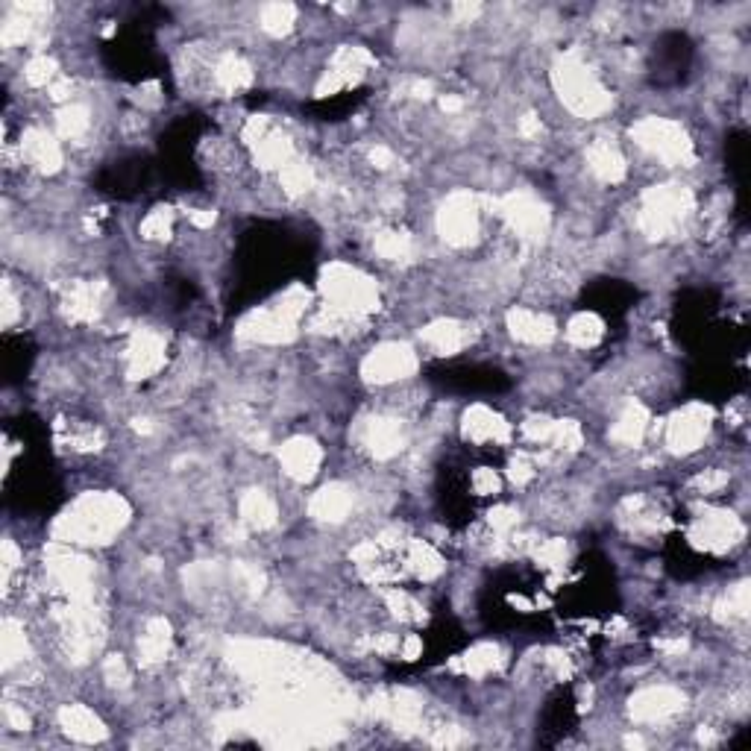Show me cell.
Returning a JSON list of instances; mask_svg holds the SVG:
<instances>
[{
	"mask_svg": "<svg viewBox=\"0 0 751 751\" xmlns=\"http://www.w3.org/2000/svg\"><path fill=\"white\" fill-rule=\"evenodd\" d=\"M405 567L417 578H435V575L443 573V558L435 552V546H429L423 540H414V543H408Z\"/></svg>",
	"mask_w": 751,
	"mask_h": 751,
	"instance_id": "19",
	"label": "cell"
},
{
	"mask_svg": "<svg viewBox=\"0 0 751 751\" xmlns=\"http://www.w3.org/2000/svg\"><path fill=\"white\" fill-rule=\"evenodd\" d=\"M56 127H59L62 138H80V135L89 130V112L83 106H68V109L59 112Z\"/></svg>",
	"mask_w": 751,
	"mask_h": 751,
	"instance_id": "26",
	"label": "cell"
},
{
	"mask_svg": "<svg viewBox=\"0 0 751 751\" xmlns=\"http://www.w3.org/2000/svg\"><path fill=\"white\" fill-rule=\"evenodd\" d=\"M350 508H353V493L341 485L323 487V490L314 496V502H311V514H314L317 520H329V523L344 520V517L350 514Z\"/></svg>",
	"mask_w": 751,
	"mask_h": 751,
	"instance_id": "16",
	"label": "cell"
},
{
	"mask_svg": "<svg viewBox=\"0 0 751 751\" xmlns=\"http://www.w3.org/2000/svg\"><path fill=\"white\" fill-rule=\"evenodd\" d=\"M423 341L438 355H455L470 344V332H467L464 323L438 320V323H432V326L423 329Z\"/></svg>",
	"mask_w": 751,
	"mask_h": 751,
	"instance_id": "13",
	"label": "cell"
},
{
	"mask_svg": "<svg viewBox=\"0 0 751 751\" xmlns=\"http://www.w3.org/2000/svg\"><path fill=\"white\" fill-rule=\"evenodd\" d=\"M561 91L570 103V109L578 112V115H599L602 109H608V97H605V89L587 74V68L581 65H564L561 71Z\"/></svg>",
	"mask_w": 751,
	"mask_h": 751,
	"instance_id": "4",
	"label": "cell"
},
{
	"mask_svg": "<svg viewBox=\"0 0 751 751\" xmlns=\"http://www.w3.org/2000/svg\"><path fill=\"white\" fill-rule=\"evenodd\" d=\"M376 250H379L382 259H388V262H405V259H411L414 244H411V238L402 235V232H382V235L376 238Z\"/></svg>",
	"mask_w": 751,
	"mask_h": 751,
	"instance_id": "24",
	"label": "cell"
},
{
	"mask_svg": "<svg viewBox=\"0 0 751 751\" xmlns=\"http://www.w3.org/2000/svg\"><path fill=\"white\" fill-rule=\"evenodd\" d=\"M678 707H681V696L669 687H658V690L640 693L631 705V713L643 722H661V719H669Z\"/></svg>",
	"mask_w": 751,
	"mask_h": 751,
	"instance_id": "11",
	"label": "cell"
},
{
	"mask_svg": "<svg viewBox=\"0 0 751 751\" xmlns=\"http://www.w3.org/2000/svg\"><path fill=\"white\" fill-rule=\"evenodd\" d=\"M707 429H710V411L705 405H687L684 411H678L669 426H666V443L675 452H690L699 443L705 441Z\"/></svg>",
	"mask_w": 751,
	"mask_h": 751,
	"instance_id": "6",
	"label": "cell"
},
{
	"mask_svg": "<svg viewBox=\"0 0 751 751\" xmlns=\"http://www.w3.org/2000/svg\"><path fill=\"white\" fill-rule=\"evenodd\" d=\"M637 138L646 150H652L655 156H661L663 162L672 165H687L693 162V144L687 141L684 130L672 121H661V118H649L637 127Z\"/></svg>",
	"mask_w": 751,
	"mask_h": 751,
	"instance_id": "2",
	"label": "cell"
},
{
	"mask_svg": "<svg viewBox=\"0 0 751 751\" xmlns=\"http://www.w3.org/2000/svg\"><path fill=\"white\" fill-rule=\"evenodd\" d=\"M690 537H693V543L699 549L725 552L728 546H734L743 537V523L734 514H728V511H713V514H705V517L696 520Z\"/></svg>",
	"mask_w": 751,
	"mask_h": 751,
	"instance_id": "5",
	"label": "cell"
},
{
	"mask_svg": "<svg viewBox=\"0 0 751 751\" xmlns=\"http://www.w3.org/2000/svg\"><path fill=\"white\" fill-rule=\"evenodd\" d=\"M141 232H144V238H168V232H171V212L165 215L159 209V212L147 215V221L141 223Z\"/></svg>",
	"mask_w": 751,
	"mask_h": 751,
	"instance_id": "28",
	"label": "cell"
},
{
	"mask_svg": "<svg viewBox=\"0 0 751 751\" xmlns=\"http://www.w3.org/2000/svg\"><path fill=\"white\" fill-rule=\"evenodd\" d=\"M441 229L443 238L452 241V244H467L476 229H479V212L473 206L470 197H455L443 206L441 215Z\"/></svg>",
	"mask_w": 751,
	"mask_h": 751,
	"instance_id": "8",
	"label": "cell"
},
{
	"mask_svg": "<svg viewBox=\"0 0 751 751\" xmlns=\"http://www.w3.org/2000/svg\"><path fill=\"white\" fill-rule=\"evenodd\" d=\"M279 461H282V467H285L288 476H294V479H311L314 470H317V464H320V449L311 441H306V438H297V441L282 446Z\"/></svg>",
	"mask_w": 751,
	"mask_h": 751,
	"instance_id": "14",
	"label": "cell"
},
{
	"mask_svg": "<svg viewBox=\"0 0 751 751\" xmlns=\"http://www.w3.org/2000/svg\"><path fill=\"white\" fill-rule=\"evenodd\" d=\"M124 502L115 499V496H89L77 505L74 517H68V534L74 531L80 540H103L109 537L112 531L121 529L124 523Z\"/></svg>",
	"mask_w": 751,
	"mask_h": 751,
	"instance_id": "1",
	"label": "cell"
},
{
	"mask_svg": "<svg viewBox=\"0 0 751 751\" xmlns=\"http://www.w3.org/2000/svg\"><path fill=\"white\" fill-rule=\"evenodd\" d=\"M21 153L30 159L33 168L39 171H56L59 162H62V153H59V144L53 135H47L45 130H36V133H27L24 144H21Z\"/></svg>",
	"mask_w": 751,
	"mask_h": 751,
	"instance_id": "17",
	"label": "cell"
},
{
	"mask_svg": "<svg viewBox=\"0 0 751 751\" xmlns=\"http://www.w3.org/2000/svg\"><path fill=\"white\" fill-rule=\"evenodd\" d=\"M464 438L473 443H505L511 438V426L487 405H473L464 414Z\"/></svg>",
	"mask_w": 751,
	"mask_h": 751,
	"instance_id": "9",
	"label": "cell"
},
{
	"mask_svg": "<svg viewBox=\"0 0 751 751\" xmlns=\"http://www.w3.org/2000/svg\"><path fill=\"white\" fill-rule=\"evenodd\" d=\"M499 649L493 646V643H479V646H473L464 658H461V669L467 672V675H476V678H482L487 672H493L496 666H499Z\"/></svg>",
	"mask_w": 751,
	"mask_h": 751,
	"instance_id": "22",
	"label": "cell"
},
{
	"mask_svg": "<svg viewBox=\"0 0 751 751\" xmlns=\"http://www.w3.org/2000/svg\"><path fill=\"white\" fill-rule=\"evenodd\" d=\"M59 722H62L65 734H68L71 740H80V743H94V740H100V737L106 734L103 722L91 713L89 707L83 705L62 707Z\"/></svg>",
	"mask_w": 751,
	"mask_h": 751,
	"instance_id": "15",
	"label": "cell"
},
{
	"mask_svg": "<svg viewBox=\"0 0 751 751\" xmlns=\"http://www.w3.org/2000/svg\"><path fill=\"white\" fill-rule=\"evenodd\" d=\"M602 335H605V323L593 311L578 314V317L570 320V326H567V338H570V344H575V347H593V344L602 341Z\"/></svg>",
	"mask_w": 751,
	"mask_h": 751,
	"instance_id": "21",
	"label": "cell"
},
{
	"mask_svg": "<svg viewBox=\"0 0 751 751\" xmlns=\"http://www.w3.org/2000/svg\"><path fill=\"white\" fill-rule=\"evenodd\" d=\"M473 490H476L479 496H490V493H496V490H499V476H496L490 467L476 470V473H473Z\"/></svg>",
	"mask_w": 751,
	"mask_h": 751,
	"instance_id": "29",
	"label": "cell"
},
{
	"mask_svg": "<svg viewBox=\"0 0 751 751\" xmlns=\"http://www.w3.org/2000/svg\"><path fill=\"white\" fill-rule=\"evenodd\" d=\"M414 367H417V358L408 347L385 344L382 350H376L367 358L364 376L373 379V382H397V379H405L408 373H414Z\"/></svg>",
	"mask_w": 751,
	"mask_h": 751,
	"instance_id": "7",
	"label": "cell"
},
{
	"mask_svg": "<svg viewBox=\"0 0 751 751\" xmlns=\"http://www.w3.org/2000/svg\"><path fill=\"white\" fill-rule=\"evenodd\" d=\"M262 21H265L262 27H265L267 33H285V30L291 27V21H294V9H291V6H282V3L265 6Z\"/></svg>",
	"mask_w": 751,
	"mask_h": 751,
	"instance_id": "27",
	"label": "cell"
},
{
	"mask_svg": "<svg viewBox=\"0 0 751 751\" xmlns=\"http://www.w3.org/2000/svg\"><path fill=\"white\" fill-rule=\"evenodd\" d=\"M165 364V341L156 332H138L127 350V370L133 379L153 376Z\"/></svg>",
	"mask_w": 751,
	"mask_h": 751,
	"instance_id": "10",
	"label": "cell"
},
{
	"mask_svg": "<svg viewBox=\"0 0 751 751\" xmlns=\"http://www.w3.org/2000/svg\"><path fill=\"white\" fill-rule=\"evenodd\" d=\"M165 652H168V625L153 622L141 640V658H144V663H156L165 658Z\"/></svg>",
	"mask_w": 751,
	"mask_h": 751,
	"instance_id": "25",
	"label": "cell"
},
{
	"mask_svg": "<svg viewBox=\"0 0 751 751\" xmlns=\"http://www.w3.org/2000/svg\"><path fill=\"white\" fill-rule=\"evenodd\" d=\"M643 429H646V414H643L640 405H631V408L622 411V417L617 420L614 438L622 443H637L643 438Z\"/></svg>",
	"mask_w": 751,
	"mask_h": 751,
	"instance_id": "23",
	"label": "cell"
},
{
	"mask_svg": "<svg viewBox=\"0 0 751 751\" xmlns=\"http://www.w3.org/2000/svg\"><path fill=\"white\" fill-rule=\"evenodd\" d=\"M508 326H511L514 338H517V341H526V344H546V341H552V335H555V323H552L546 314L531 309L511 311Z\"/></svg>",
	"mask_w": 751,
	"mask_h": 751,
	"instance_id": "12",
	"label": "cell"
},
{
	"mask_svg": "<svg viewBox=\"0 0 751 751\" xmlns=\"http://www.w3.org/2000/svg\"><path fill=\"white\" fill-rule=\"evenodd\" d=\"M587 162H590V171L605 182H617L625 174V162H622L619 150L608 141H596L587 150Z\"/></svg>",
	"mask_w": 751,
	"mask_h": 751,
	"instance_id": "18",
	"label": "cell"
},
{
	"mask_svg": "<svg viewBox=\"0 0 751 751\" xmlns=\"http://www.w3.org/2000/svg\"><path fill=\"white\" fill-rule=\"evenodd\" d=\"M690 209V197L687 191H678V188H658L646 197L643 203V229L649 235H666L672 232L678 223L684 221Z\"/></svg>",
	"mask_w": 751,
	"mask_h": 751,
	"instance_id": "3",
	"label": "cell"
},
{
	"mask_svg": "<svg viewBox=\"0 0 751 751\" xmlns=\"http://www.w3.org/2000/svg\"><path fill=\"white\" fill-rule=\"evenodd\" d=\"M241 520L253 529H267L276 523V505L267 499L262 490H250L241 502Z\"/></svg>",
	"mask_w": 751,
	"mask_h": 751,
	"instance_id": "20",
	"label": "cell"
}]
</instances>
